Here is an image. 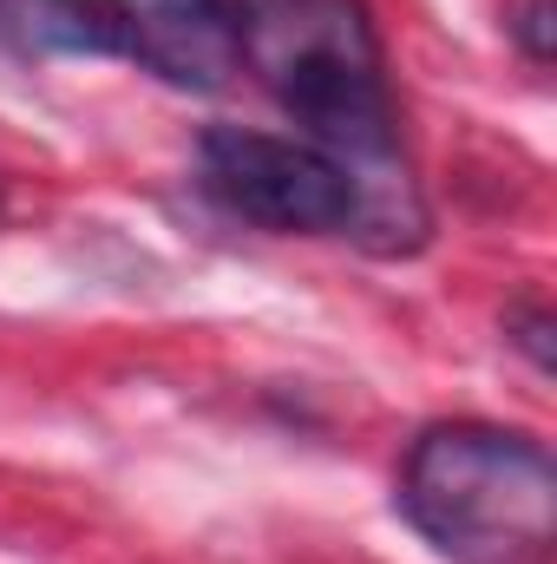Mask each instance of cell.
<instances>
[{
	"instance_id": "obj_7",
	"label": "cell",
	"mask_w": 557,
	"mask_h": 564,
	"mask_svg": "<svg viewBox=\"0 0 557 564\" xmlns=\"http://www.w3.org/2000/svg\"><path fill=\"white\" fill-rule=\"evenodd\" d=\"M512 40L525 46L532 66H551L557 59V0H525L518 20H512Z\"/></svg>"
},
{
	"instance_id": "obj_1",
	"label": "cell",
	"mask_w": 557,
	"mask_h": 564,
	"mask_svg": "<svg viewBox=\"0 0 557 564\" xmlns=\"http://www.w3.org/2000/svg\"><path fill=\"white\" fill-rule=\"evenodd\" d=\"M243 66L276 93V106L308 126L354 191V237L381 257L426 243V204L401 158L394 99L381 79V40L361 0H250L237 13Z\"/></svg>"
},
{
	"instance_id": "obj_2",
	"label": "cell",
	"mask_w": 557,
	"mask_h": 564,
	"mask_svg": "<svg viewBox=\"0 0 557 564\" xmlns=\"http://www.w3.org/2000/svg\"><path fill=\"white\" fill-rule=\"evenodd\" d=\"M401 512L452 564H551L557 459L518 426L439 421L407 446Z\"/></svg>"
},
{
	"instance_id": "obj_5",
	"label": "cell",
	"mask_w": 557,
	"mask_h": 564,
	"mask_svg": "<svg viewBox=\"0 0 557 564\" xmlns=\"http://www.w3.org/2000/svg\"><path fill=\"white\" fill-rule=\"evenodd\" d=\"M0 46L20 59H79L119 53L106 0H0Z\"/></svg>"
},
{
	"instance_id": "obj_6",
	"label": "cell",
	"mask_w": 557,
	"mask_h": 564,
	"mask_svg": "<svg viewBox=\"0 0 557 564\" xmlns=\"http://www.w3.org/2000/svg\"><path fill=\"white\" fill-rule=\"evenodd\" d=\"M505 335L532 355V368L538 375H551V335H557V322H551V308H538V302H518V308H505Z\"/></svg>"
},
{
	"instance_id": "obj_3",
	"label": "cell",
	"mask_w": 557,
	"mask_h": 564,
	"mask_svg": "<svg viewBox=\"0 0 557 564\" xmlns=\"http://www.w3.org/2000/svg\"><path fill=\"white\" fill-rule=\"evenodd\" d=\"M204 191L282 237H335L354 224V191L328 151L276 132H243V126H210L197 144Z\"/></svg>"
},
{
	"instance_id": "obj_4",
	"label": "cell",
	"mask_w": 557,
	"mask_h": 564,
	"mask_svg": "<svg viewBox=\"0 0 557 564\" xmlns=\"http://www.w3.org/2000/svg\"><path fill=\"white\" fill-rule=\"evenodd\" d=\"M119 46L177 93H223L243 73V26L230 0H106Z\"/></svg>"
}]
</instances>
